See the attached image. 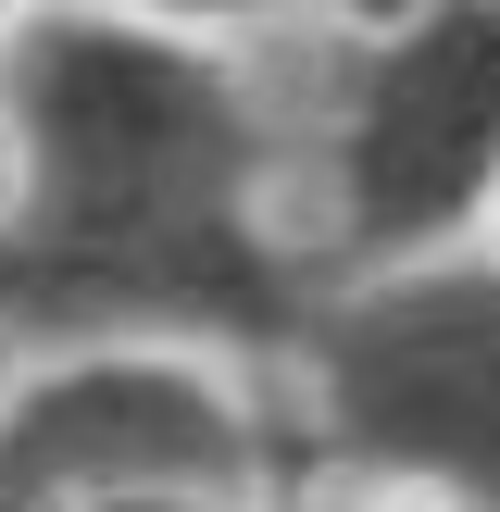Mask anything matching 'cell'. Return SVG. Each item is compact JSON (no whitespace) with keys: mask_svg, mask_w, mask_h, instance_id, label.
Here are the masks:
<instances>
[{"mask_svg":"<svg viewBox=\"0 0 500 512\" xmlns=\"http://www.w3.org/2000/svg\"><path fill=\"white\" fill-rule=\"evenodd\" d=\"M0 313L75 350H263L288 363L313 275L263 225V100L188 25L113 0H25L0 25Z\"/></svg>","mask_w":500,"mask_h":512,"instance_id":"6da1fadb","label":"cell"},{"mask_svg":"<svg viewBox=\"0 0 500 512\" xmlns=\"http://www.w3.org/2000/svg\"><path fill=\"white\" fill-rule=\"evenodd\" d=\"M325 463L413 512H500V250L325 275L288 338Z\"/></svg>","mask_w":500,"mask_h":512,"instance_id":"7a4b0ae2","label":"cell"},{"mask_svg":"<svg viewBox=\"0 0 500 512\" xmlns=\"http://www.w3.org/2000/svg\"><path fill=\"white\" fill-rule=\"evenodd\" d=\"M500 200V0H400L363 25V63L325 125V225L338 275L463 250Z\"/></svg>","mask_w":500,"mask_h":512,"instance_id":"3957f363","label":"cell"},{"mask_svg":"<svg viewBox=\"0 0 500 512\" xmlns=\"http://www.w3.org/2000/svg\"><path fill=\"white\" fill-rule=\"evenodd\" d=\"M263 425L200 350H63L0 400V512L250 500Z\"/></svg>","mask_w":500,"mask_h":512,"instance_id":"277c9868","label":"cell"},{"mask_svg":"<svg viewBox=\"0 0 500 512\" xmlns=\"http://www.w3.org/2000/svg\"><path fill=\"white\" fill-rule=\"evenodd\" d=\"M113 13H150V25H263V13H350V25H388L400 0H113Z\"/></svg>","mask_w":500,"mask_h":512,"instance_id":"5b68a950","label":"cell"},{"mask_svg":"<svg viewBox=\"0 0 500 512\" xmlns=\"http://www.w3.org/2000/svg\"><path fill=\"white\" fill-rule=\"evenodd\" d=\"M88 512H238V500H88Z\"/></svg>","mask_w":500,"mask_h":512,"instance_id":"8992f818","label":"cell"},{"mask_svg":"<svg viewBox=\"0 0 500 512\" xmlns=\"http://www.w3.org/2000/svg\"><path fill=\"white\" fill-rule=\"evenodd\" d=\"M313 512H413V500H313Z\"/></svg>","mask_w":500,"mask_h":512,"instance_id":"52a82bcc","label":"cell"}]
</instances>
